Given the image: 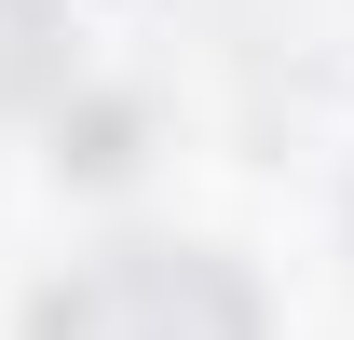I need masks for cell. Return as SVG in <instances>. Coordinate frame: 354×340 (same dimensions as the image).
<instances>
[{"instance_id":"6da1fadb","label":"cell","mask_w":354,"mask_h":340,"mask_svg":"<svg viewBox=\"0 0 354 340\" xmlns=\"http://www.w3.org/2000/svg\"><path fill=\"white\" fill-rule=\"evenodd\" d=\"M28 340H272V327L218 245H95L82 272L41 286Z\"/></svg>"},{"instance_id":"7a4b0ae2","label":"cell","mask_w":354,"mask_h":340,"mask_svg":"<svg viewBox=\"0 0 354 340\" xmlns=\"http://www.w3.org/2000/svg\"><path fill=\"white\" fill-rule=\"evenodd\" d=\"M68 68V28H55V0H0V95H41Z\"/></svg>"}]
</instances>
